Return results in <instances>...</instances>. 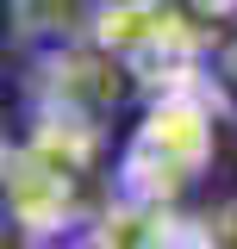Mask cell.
Wrapping results in <instances>:
<instances>
[{
  "instance_id": "3957f363",
  "label": "cell",
  "mask_w": 237,
  "mask_h": 249,
  "mask_svg": "<svg viewBox=\"0 0 237 249\" xmlns=\"http://www.w3.org/2000/svg\"><path fill=\"white\" fill-rule=\"evenodd\" d=\"M218 81H225V88L237 93V31L225 37V44H218Z\"/></svg>"
},
{
  "instance_id": "6da1fadb",
  "label": "cell",
  "mask_w": 237,
  "mask_h": 249,
  "mask_svg": "<svg viewBox=\"0 0 237 249\" xmlns=\"http://www.w3.org/2000/svg\"><path fill=\"white\" fill-rule=\"evenodd\" d=\"M212 93L200 81H169L138 112L118 150V199L131 206H175L187 187L212 168Z\"/></svg>"
},
{
  "instance_id": "7a4b0ae2",
  "label": "cell",
  "mask_w": 237,
  "mask_h": 249,
  "mask_svg": "<svg viewBox=\"0 0 237 249\" xmlns=\"http://www.w3.org/2000/svg\"><path fill=\"white\" fill-rule=\"evenodd\" d=\"M194 249H237V199H218L206 218H194Z\"/></svg>"
}]
</instances>
